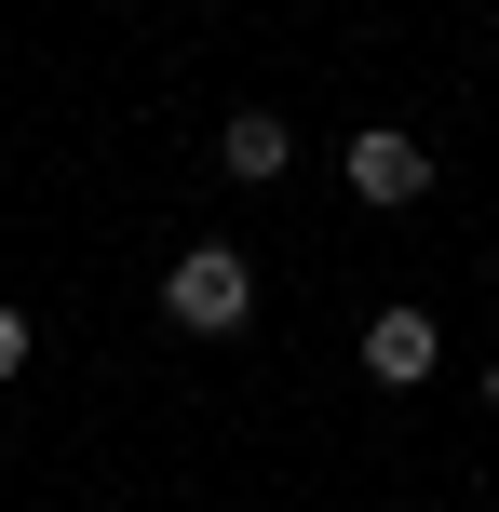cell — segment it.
Wrapping results in <instances>:
<instances>
[{"instance_id": "3957f363", "label": "cell", "mask_w": 499, "mask_h": 512, "mask_svg": "<svg viewBox=\"0 0 499 512\" xmlns=\"http://www.w3.org/2000/svg\"><path fill=\"white\" fill-rule=\"evenodd\" d=\"M432 364H446V324H432L419 297H392V310L365 324V378H378V391H419Z\"/></svg>"}, {"instance_id": "6da1fadb", "label": "cell", "mask_w": 499, "mask_h": 512, "mask_svg": "<svg viewBox=\"0 0 499 512\" xmlns=\"http://www.w3.org/2000/svg\"><path fill=\"white\" fill-rule=\"evenodd\" d=\"M162 324H189V337H243V324H257V270H243L230 243H189L176 270H162Z\"/></svg>"}, {"instance_id": "277c9868", "label": "cell", "mask_w": 499, "mask_h": 512, "mask_svg": "<svg viewBox=\"0 0 499 512\" xmlns=\"http://www.w3.org/2000/svg\"><path fill=\"white\" fill-rule=\"evenodd\" d=\"M216 162H230L243 189H270L297 162V135H284V108H230V122H216Z\"/></svg>"}, {"instance_id": "8992f818", "label": "cell", "mask_w": 499, "mask_h": 512, "mask_svg": "<svg viewBox=\"0 0 499 512\" xmlns=\"http://www.w3.org/2000/svg\"><path fill=\"white\" fill-rule=\"evenodd\" d=\"M486 405H499V364H486Z\"/></svg>"}, {"instance_id": "7a4b0ae2", "label": "cell", "mask_w": 499, "mask_h": 512, "mask_svg": "<svg viewBox=\"0 0 499 512\" xmlns=\"http://www.w3.org/2000/svg\"><path fill=\"white\" fill-rule=\"evenodd\" d=\"M338 176H351V203L405 216V203H419V189H432V149H419V135H392V122H365V135H351V149H338Z\"/></svg>"}, {"instance_id": "5b68a950", "label": "cell", "mask_w": 499, "mask_h": 512, "mask_svg": "<svg viewBox=\"0 0 499 512\" xmlns=\"http://www.w3.org/2000/svg\"><path fill=\"white\" fill-rule=\"evenodd\" d=\"M0 378H27V310L0 297Z\"/></svg>"}]
</instances>
